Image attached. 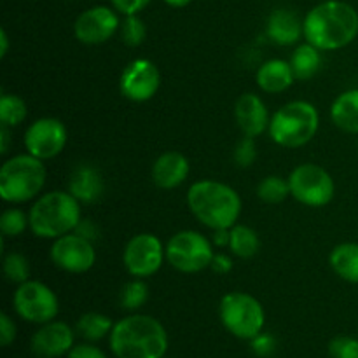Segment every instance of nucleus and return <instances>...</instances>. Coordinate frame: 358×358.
I'll return each instance as SVG.
<instances>
[{
  "instance_id": "obj_1",
  "label": "nucleus",
  "mask_w": 358,
  "mask_h": 358,
  "mask_svg": "<svg viewBox=\"0 0 358 358\" xmlns=\"http://www.w3.org/2000/svg\"><path fill=\"white\" fill-rule=\"evenodd\" d=\"M304 38L320 51H336L352 44L358 35V13L343 0L317 3L303 20Z\"/></svg>"
},
{
  "instance_id": "obj_2",
  "label": "nucleus",
  "mask_w": 358,
  "mask_h": 358,
  "mask_svg": "<svg viewBox=\"0 0 358 358\" xmlns=\"http://www.w3.org/2000/svg\"><path fill=\"white\" fill-rule=\"evenodd\" d=\"M110 350L117 358H163L168 352V334L156 318L131 315L114 324Z\"/></svg>"
},
{
  "instance_id": "obj_3",
  "label": "nucleus",
  "mask_w": 358,
  "mask_h": 358,
  "mask_svg": "<svg viewBox=\"0 0 358 358\" xmlns=\"http://www.w3.org/2000/svg\"><path fill=\"white\" fill-rule=\"evenodd\" d=\"M187 205L192 215L210 229H231L241 215V198L231 185L199 180L189 187Z\"/></svg>"
},
{
  "instance_id": "obj_4",
  "label": "nucleus",
  "mask_w": 358,
  "mask_h": 358,
  "mask_svg": "<svg viewBox=\"0 0 358 358\" xmlns=\"http://www.w3.org/2000/svg\"><path fill=\"white\" fill-rule=\"evenodd\" d=\"M30 229L37 238L56 240L76 231L80 217V201L69 191H51L42 194L28 213Z\"/></svg>"
},
{
  "instance_id": "obj_5",
  "label": "nucleus",
  "mask_w": 358,
  "mask_h": 358,
  "mask_svg": "<svg viewBox=\"0 0 358 358\" xmlns=\"http://www.w3.org/2000/svg\"><path fill=\"white\" fill-rule=\"evenodd\" d=\"M320 115L310 101H289L273 114L269 122V136L275 143L285 149H297L306 145L317 135Z\"/></svg>"
},
{
  "instance_id": "obj_6",
  "label": "nucleus",
  "mask_w": 358,
  "mask_h": 358,
  "mask_svg": "<svg viewBox=\"0 0 358 358\" xmlns=\"http://www.w3.org/2000/svg\"><path fill=\"white\" fill-rule=\"evenodd\" d=\"M44 161L31 154H17L0 168V196L3 201L27 203L37 198L45 184Z\"/></svg>"
},
{
  "instance_id": "obj_7",
  "label": "nucleus",
  "mask_w": 358,
  "mask_h": 358,
  "mask_svg": "<svg viewBox=\"0 0 358 358\" xmlns=\"http://www.w3.org/2000/svg\"><path fill=\"white\" fill-rule=\"evenodd\" d=\"M220 322L227 332L238 339H254L262 332L266 313L255 297L245 292H229L222 297L219 306Z\"/></svg>"
},
{
  "instance_id": "obj_8",
  "label": "nucleus",
  "mask_w": 358,
  "mask_h": 358,
  "mask_svg": "<svg viewBox=\"0 0 358 358\" xmlns=\"http://www.w3.org/2000/svg\"><path fill=\"white\" fill-rule=\"evenodd\" d=\"M213 245L205 234L196 231H178L168 240L166 259L177 271L192 275L210 268L213 261Z\"/></svg>"
},
{
  "instance_id": "obj_9",
  "label": "nucleus",
  "mask_w": 358,
  "mask_h": 358,
  "mask_svg": "<svg viewBox=\"0 0 358 358\" xmlns=\"http://www.w3.org/2000/svg\"><path fill=\"white\" fill-rule=\"evenodd\" d=\"M289 185L294 199L311 208L327 206L336 196L334 178L327 170L313 163H304L294 168L289 175Z\"/></svg>"
},
{
  "instance_id": "obj_10",
  "label": "nucleus",
  "mask_w": 358,
  "mask_h": 358,
  "mask_svg": "<svg viewBox=\"0 0 358 358\" xmlns=\"http://www.w3.org/2000/svg\"><path fill=\"white\" fill-rule=\"evenodd\" d=\"M13 304L16 313L23 320L38 325L52 322L59 311L56 294L45 283L37 282V280H28L17 285Z\"/></svg>"
},
{
  "instance_id": "obj_11",
  "label": "nucleus",
  "mask_w": 358,
  "mask_h": 358,
  "mask_svg": "<svg viewBox=\"0 0 358 358\" xmlns=\"http://www.w3.org/2000/svg\"><path fill=\"white\" fill-rule=\"evenodd\" d=\"M166 259V247L161 240L150 233H142L133 236L126 243L122 261L126 271L135 278H149L156 275Z\"/></svg>"
},
{
  "instance_id": "obj_12",
  "label": "nucleus",
  "mask_w": 358,
  "mask_h": 358,
  "mask_svg": "<svg viewBox=\"0 0 358 358\" xmlns=\"http://www.w3.org/2000/svg\"><path fill=\"white\" fill-rule=\"evenodd\" d=\"M49 255L56 268L73 273V275L90 271L96 262V250H94L93 241L80 236L76 231L56 238Z\"/></svg>"
},
{
  "instance_id": "obj_13",
  "label": "nucleus",
  "mask_w": 358,
  "mask_h": 358,
  "mask_svg": "<svg viewBox=\"0 0 358 358\" xmlns=\"http://www.w3.org/2000/svg\"><path fill=\"white\" fill-rule=\"evenodd\" d=\"M69 133L65 124L56 117H42L31 122L24 133L27 152L38 159H52L65 149Z\"/></svg>"
},
{
  "instance_id": "obj_14",
  "label": "nucleus",
  "mask_w": 358,
  "mask_h": 358,
  "mask_svg": "<svg viewBox=\"0 0 358 358\" xmlns=\"http://www.w3.org/2000/svg\"><path fill=\"white\" fill-rule=\"evenodd\" d=\"M121 27L117 10L108 6H96L84 10L73 23V34L77 41L87 45L103 44L114 37Z\"/></svg>"
},
{
  "instance_id": "obj_15",
  "label": "nucleus",
  "mask_w": 358,
  "mask_h": 358,
  "mask_svg": "<svg viewBox=\"0 0 358 358\" xmlns=\"http://www.w3.org/2000/svg\"><path fill=\"white\" fill-rule=\"evenodd\" d=\"M161 84V73L156 63L147 58L133 59L122 70L119 90L124 98L131 101H147L154 98Z\"/></svg>"
},
{
  "instance_id": "obj_16",
  "label": "nucleus",
  "mask_w": 358,
  "mask_h": 358,
  "mask_svg": "<svg viewBox=\"0 0 358 358\" xmlns=\"http://www.w3.org/2000/svg\"><path fill=\"white\" fill-rule=\"evenodd\" d=\"M31 353L37 358H59L73 348V331L65 322H48L30 341Z\"/></svg>"
},
{
  "instance_id": "obj_17",
  "label": "nucleus",
  "mask_w": 358,
  "mask_h": 358,
  "mask_svg": "<svg viewBox=\"0 0 358 358\" xmlns=\"http://www.w3.org/2000/svg\"><path fill=\"white\" fill-rule=\"evenodd\" d=\"M234 117L243 135L252 136V138L261 136L271 122L266 103L261 96L254 93H245L238 98L234 105Z\"/></svg>"
},
{
  "instance_id": "obj_18",
  "label": "nucleus",
  "mask_w": 358,
  "mask_h": 358,
  "mask_svg": "<svg viewBox=\"0 0 358 358\" xmlns=\"http://www.w3.org/2000/svg\"><path fill=\"white\" fill-rule=\"evenodd\" d=\"M189 175V161L177 150L161 154L152 166V182L159 189L170 191L185 182Z\"/></svg>"
},
{
  "instance_id": "obj_19",
  "label": "nucleus",
  "mask_w": 358,
  "mask_h": 358,
  "mask_svg": "<svg viewBox=\"0 0 358 358\" xmlns=\"http://www.w3.org/2000/svg\"><path fill=\"white\" fill-rule=\"evenodd\" d=\"M266 34L278 45H292L304 35L303 21L290 9H275L268 17Z\"/></svg>"
},
{
  "instance_id": "obj_20",
  "label": "nucleus",
  "mask_w": 358,
  "mask_h": 358,
  "mask_svg": "<svg viewBox=\"0 0 358 358\" xmlns=\"http://www.w3.org/2000/svg\"><path fill=\"white\" fill-rule=\"evenodd\" d=\"M105 184L100 171L90 164L73 168L69 180V192L80 203H94L103 196Z\"/></svg>"
},
{
  "instance_id": "obj_21",
  "label": "nucleus",
  "mask_w": 358,
  "mask_h": 358,
  "mask_svg": "<svg viewBox=\"0 0 358 358\" xmlns=\"http://www.w3.org/2000/svg\"><path fill=\"white\" fill-rule=\"evenodd\" d=\"M255 79H257V86L264 93L276 94L289 90L294 84L296 76H294L290 62H285V59H268V62L259 66Z\"/></svg>"
},
{
  "instance_id": "obj_22",
  "label": "nucleus",
  "mask_w": 358,
  "mask_h": 358,
  "mask_svg": "<svg viewBox=\"0 0 358 358\" xmlns=\"http://www.w3.org/2000/svg\"><path fill=\"white\" fill-rule=\"evenodd\" d=\"M331 119L343 131L358 135V90H348L336 98Z\"/></svg>"
},
{
  "instance_id": "obj_23",
  "label": "nucleus",
  "mask_w": 358,
  "mask_h": 358,
  "mask_svg": "<svg viewBox=\"0 0 358 358\" xmlns=\"http://www.w3.org/2000/svg\"><path fill=\"white\" fill-rule=\"evenodd\" d=\"M332 271L348 283H358V243H341L329 255Z\"/></svg>"
},
{
  "instance_id": "obj_24",
  "label": "nucleus",
  "mask_w": 358,
  "mask_h": 358,
  "mask_svg": "<svg viewBox=\"0 0 358 358\" xmlns=\"http://www.w3.org/2000/svg\"><path fill=\"white\" fill-rule=\"evenodd\" d=\"M320 52V49L315 48L310 42L297 45L292 58H290V66H292L296 79L308 80L311 79V77L317 76L318 70L322 69Z\"/></svg>"
},
{
  "instance_id": "obj_25",
  "label": "nucleus",
  "mask_w": 358,
  "mask_h": 358,
  "mask_svg": "<svg viewBox=\"0 0 358 358\" xmlns=\"http://www.w3.org/2000/svg\"><path fill=\"white\" fill-rule=\"evenodd\" d=\"M261 241L252 227L236 224L229 229V248L233 255L240 259H250L259 252Z\"/></svg>"
},
{
  "instance_id": "obj_26",
  "label": "nucleus",
  "mask_w": 358,
  "mask_h": 358,
  "mask_svg": "<svg viewBox=\"0 0 358 358\" xmlns=\"http://www.w3.org/2000/svg\"><path fill=\"white\" fill-rule=\"evenodd\" d=\"M77 334L87 341L94 343L103 339L105 336H110L114 324L107 315L101 313H86L77 320Z\"/></svg>"
},
{
  "instance_id": "obj_27",
  "label": "nucleus",
  "mask_w": 358,
  "mask_h": 358,
  "mask_svg": "<svg viewBox=\"0 0 358 358\" xmlns=\"http://www.w3.org/2000/svg\"><path fill=\"white\" fill-rule=\"evenodd\" d=\"M289 194V178L285 180V178L278 177V175H269V177L262 178L257 185L259 199L268 203V205H278V203L285 201V198Z\"/></svg>"
},
{
  "instance_id": "obj_28",
  "label": "nucleus",
  "mask_w": 358,
  "mask_h": 358,
  "mask_svg": "<svg viewBox=\"0 0 358 358\" xmlns=\"http://www.w3.org/2000/svg\"><path fill=\"white\" fill-rule=\"evenodd\" d=\"M28 107L23 98L16 94H2L0 98V124L7 128L20 126L27 119Z\"/></svg>"
},
{
  "instance_id": "obj_29",
  "label": "nucleus",
  "mask_w": 358,
  "mask_h": 358,
  "mask_svg": "<svg viewBox=\"0 0 358 358\" xmlns=\"http://www.w3.org/2000/svg\"><path fill=\"white\" fill-rule=\"evenodd\" d=\"M3 276L10 283H21L30 280V262L20 252H10L3 257Z\"/></svg>"
},
{
  "instance_id": "obj_30",
  "label": "nucleus",
  "mask_w": 358,
  "mask_h": 358,
  "mask_svg": "<svg viewBox=\"0 0 358 358\" xmlns=\"http://www.w3.org/2000/svg\"><path fill=\"white\" fill-rule=\"evenodd\" d=\"M28 226H30V219L20 208H7L0 215V231H2V236L6 238L20 236L27 231Z\"/></svg>"
},
{
  "instance_id": "obj_31",
  "label": "nucleus",
  "mask_w": 358,
  "mask_h": 358,
  "mask_svg": "<svg viewBox=\"0 0 358 358\" xmlns=\"http://www.w3.org/2000/svg\"><path fill=\"white\" fill-rule=\"evenodd\" d=\"M147 299H149V289L142 282V278L131 280V282H128L122 287L121 306L124 310H138V308H142L147 303Z\"/></svg>"
},
{
  "instance_id": "obj_32",
  "label": "nucleus",
  "mask_w": 358,
  "mask_h": 358,
  "mask_svg": "<svg viewBox=\"0 0 358 358\" xmlns=\"http://www.w3.org/2000/svg\"><path fill=\"white\" fill-rule=\"evenodd\" d=\"M121 38L126 45L129 48H136L142 44L147 37V28L143 21L140 20L138 14L135 16H124V21H121Z\"/></svg>"
},
{
  "instance_id": "obj_33",
  "label": "nucleus",
  "mask_w": 358,
  "mask_h": 358,
  "mask_svg": "<svg viewBox=\"0 0 358 358\" xmlns=\"http://www.w3.org/2000/svg\"><path fill=\"white\" fill-rule=\"evenodd\" d=\"M331 358H358V339L339 336L329 343Z\"/></svg>"
},
{
  "instance_id": "obj_34",
  "label": "nucleus",
  "mask_w": 358,
  "mask_h": 358,
  "mask_svg": "<svg viewBox=\"0 0 358 358\" xmlns=\"http://www.w3.org/2000/svg\"><path fill=\"white\" fill-rule=\"evenodd\" d=\"M234 163L240 168H248L254 164L255 157H257V149H255V142L252 136H245L234 149Z\"/></svg>"
},
{
  "instance_id": "obj_35",
  "label": "nucleus",
  "mask_w": 358,
  "mask_h": 358,
  "mask_svg": "<svg viewBox=\"0 0 358 358\" xmlns=\"http://www.w3.org/2000/svg\"><path fill=\"white\" fill-rule=\"evenodd\" d=\"M112 7L124 16H135L140 14L152 0H110Z\"/></svg>"
},
{
  "instance_id": "obj_36",
  "label": "nucleus",
  "mask_w": 358,
  "mask_h": 358,
  "mask_svg": "<svg viewBox=\"0 0 358 358\" xmlns=\"http://www.w3.org/2000/svg\"><path fill=\"white\" fill-rule=\"evenodd\" d=\"M16 339V325L7 313L0 315V345L9 346Z\"/></svg>"
},
{
  "instance_id": "obj_37",
  "label": "nucleus",
  "mask_w": 358,
  "mask_h": 358,
  "mask_svg": "<svg viewBox=\"0 0 358 358\" xmlns=\"http://www.w3.org/2000/svg\"><path fill=\"white\" fill-rule=\"evenodd\" d=\"M66 358H107V355L93 345H77L70 350Z\"/></svg>"
},
{
  "instance_id": "obj_38",
  "label": "nucleus",
  "mask_w": 358,
  "mask_h": 358,
  "mask_svg": "<svg viewBox=\"0 0 358 358\" xmlns=\"http://www.w3.org/2000/svg\"><path fill=\"white\" fill-rule=\"evenodd\" d=\"M252 348L255 350V353H257V355H269V353L273 352V350H275V341H273V338L271 336H268V334H259L257 338H254L252 339Z\"/></svg>"
},
{
  "instance_id": "obj_39",
  "label": "nucleus",
  "mask_w": 358,
  "mask_h": 358,
  "mask_svg": "<svg viewBox=\"0 0 358 358\" xmlns=\"http://www.w3.org/2000/svg\"><path fill=\"white\" fill-rule=\"evenodd\" d=\"M210 268L215 273H219V275H227V273H231V269H233V259L226 254H215L213 255V261Z\"/></svg>"
},
{
  "instance_id": "obj_40",
  "label": "nucleus",
  "mask_w": 358,
  "mask_h": 358,
  "mask_svg": "<svg viewBox=\"0 0 358 358\" xmlns=\"http://www.w3.org/2000/svg\"><path fill=\"white\" fill-rule=\"evenodd\" d=\"M76 233L80 234V236L87 238L90 241H94L98 236L96 226H94L93 222H90V220H80L79 226L76 227Z\"/></svg>"
},
{
  "instance_id": "obj_41",
  "label": "nucleus",
  "mask_w": 358,
  "mask_h": 358,
  "mask_svg": "<svg viewBox=\"0 0 358 358\" xmlns=\"http://www.w3.org/2000/svg\"><path fill=\"white\" fill-rule=\"evenodd\" d=\"M9 143H10L9 128L3 124H0V154L9 152Z\"/></svg>"
},
{
  "instance_id": "obj_42",
  "label": "nucleus",
  "mask_w": 358,
  "mask_h": 358,
  "mask_svg": "<svg viewBox=\"0 0 358 358\" xmlns=\"http://www.w3.org/2000/svg\"><path fill=\"white\" fill-rule=\"evenodd\" d=\"M213 245H217V247L229 245V229H217L213 233Z\"/></svg>"
},
{
  "instance_id": "obj_43",
  "label": "nucleus",
  "mask_w": 358,
  "mask_h": 358,
  "mask_svg": "<svg viewBox=\"0 0 358 358\" xmlns=\"http://www.w3.org/2000/svg\"><path fill=\"white\" fill-rule=\"evenodd\" d=\"M7 51H9V37H7V31L0 30V58H6Z\"/></svg>"
},
{
  "instance_id": "obj_44",
  "label": "nucleus",
  "mask_w": 358,
  "mask_h": 358,
  "mask_svg": "<svg viewBox=\"0 0 358 358\" xmlns=\"http://www.w3.org/2000/svg\"><path fill=\"white\" fill-rule=\"evenodd\" d=\"M191 2H192V0H164V3H168L170 7H177V9L189 6Z\"/></svg>"
}]
</instances>
